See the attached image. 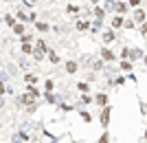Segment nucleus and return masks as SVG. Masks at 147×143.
Masks as SVG:
<instances>
[{
    "mask_svg": "<svg viewBox=\"0 0 147 143\" xmlns=\"http://www.w3.org/2000/svg\"><path fill=\"white\" fill-rule=\"evenodd\" d=\"M112 9H114L117 13H125V11H127V5H125V2H114Z\"/></svg>",
    "mask_w": 147,
    "mask_h": 143,
    "instance_id": "obj_1",
    "label": "nucleus"
},
{
    "mask_svg": "<svg viewBox=\"0 0 147 143\" xmlns=\"http://www.w3.org/2000/svg\"><path fill=\"white\" fill-rule=\"evenodd\" d=\"M143 20H145V11H143V9H136L134 11V22H143Z\"/></svg>",
    "mask_w": 147,
    "mask_h": 143,
    "instance_id": "obj_2",
    "label": "nucleus"
},
{
    "mask_svg": "<svg viewBox=\"0 0 147 143\" xmlns=\"http://www.w3.org/2000/svg\"><path fill=\"white\" fill-rule=\"evenodd\" d=\"M119 26H123V16H114L112 18V29H119Z\"/></svg>",
    "mask_w": 147,
    "mask_h": 143,
    "instance_id": "obj_3",
    "label": "nucleus"
},
{
    "mask_svg": "<svg viewBox=\"0 0 147 143\" xmlns=\"http://www.w3.org/2000/svg\"><path fill=\"white\" fill-rule=\"evenodd\" d=\"M24 24H13V33H16V35H24Z\"/></svg>",
    "mask_w": 147,
    "mask_h": 143,
    "instance_id": "obj_4",
    "label": "nucleus"
},
{
    "mask_svg": "<svg viewBox=\"0 0 147 143\" xmlns=\"http://www.w3.org/2000/svg\"><path fill=\"white\" fill-rule=\"evenodd\" d=\"M66 73H77V62H68L66 64Z\"/></svg>",
    "mask_w": 147,
    "mask_h": 143,
    "instance_id": "obj_5",
    "label": "nucleus"
},
{
    "mask_svg": "<svg viewBox=\"0 0 147 143\" xmlns=\"http://www.w3.org/2000/svg\"><path fill=\"white\" fill-rule=\"evenodd\" d=\"M114 37H117V35H114V31H105L103 33V42H112Z\"/></svg>",
    "mask_w": 147,
    "mask_h": 143,
    "instance_id": "obj_6",
    "label": "nucleus"
},
{
    "mask_svg": "<svg viewBox=\"0 0 147 143\" xmlns=\"http://www.w3.org/2000/svg\"><path fill=\"white\" fill-rule=\"evenodd\" d=\"M101 55H103V60H114V53H112V51H108V49L101 51Z\"/></svg>",
    "mask_w": 147,
    "mask_h": 143,
    "instance_id": "obj_7",
    "label": "nucleus"
},
{
    "mask_svg": "<svg viewBox=\"0 0 147 143\" xmlns=\"http://www.w3.org/2000/svg\"><path fill=\"white\" fill-rule=\"evenodd\" d=\"M35 29L37 31H49V24L46 22H35Z\"/></svg>",
    "mask_w": 147,
    "mask_h": 143,
    "instance_id": "obj_8",
    "label": "nucleus"
},
{
    "mask_svg": "<svg viewBox=\"0 0 147 143\" xmlns=\"http://www.w3.org/2000/svg\"><path fill=\"white\" fill-rule=\"evenodd\" d=\"M5 22H7V26H13V24H16V18H11V16H5Z\"/></svg>",
    "mask_w": 147,
    "mask_h": 143,
    "instance_id": "obj_9",
    "label": "nucleus"
},
{
    "mask_svg": "<svg viewBox=\"0 0 147 143\" xmlns=\"http://www.w3.org/2000/svg\"><path fill=\"white\" fill-rule=\"evenodd\" d=\"M22 53H26V55H29V53H33V49H31V46H29V44H22Z\"/></svg>",
    "mask_w": 147,
    "mask_h": 143,
    "instance_id": "obj_10",
    "label": "nucleus"
},
{
    "mask_svg": "<svg viewBox=\"0 0 147 143\" xmlns=\"http://www.w3.org/2000/svg\"><path fill=\"white\" fill-rule=\"evenodd\" d=\"M18 20H20V22H26V13L24 11H18Z\"/></svg>",
    "mask_w": 147,
    "mask_h": 143,
    "instance_id": "obj_11",
    "label": "nucleus"
},
{
    "mask_svg": "<svg viewBox=\"0 0 147 143\" xmlns=\"http://www.w3.org/2000/svg\"><path fill=\"white\" fill-rule=\"evenodd\" d=\"M51 62H59V55H57V53H53V51H51Z\"/></svg>",
    "mask_w": 147,
    "mask_h": 143,
    "instance_id": "obj_12",
    "label": "nucleus"
},
{
    "mask_svg": "<svg viewBox=\"0 0 147 143\" xmlns=\"http://www.w3.org/2000/svg\"><path fill=\"white\" fill-rule=\"evenodd\" d=\"M77 29H88V22H86V20H81V22H77Z\"/></svg>",
    "mask_w": 147,
    "mask_h": 143,
    "instance_id": "obj_13",
    "label": "nucleus"
},
{
    "mask_svg": "<svg viewBox=\"0 0 147 143\" xmlns=\"http://www.w3.org/2000/svg\"><path fill=\"white\" fill-rule=\"evenodd\" d=\"M77 88H79L81 93H86V90H88V84H79V86H77Z\"/></svg>",
    "mask_w": 147,
    "mask_h": 143,
    "instance_id": "obj_14",
    "label": "nucleus"
},
{
    "mask_svg": "<svg viewBox=\"0 0 147 143\" xmlns=\"http://www.w3.org/2000/svg\"><path fill=\"white\" fill-rule=\"evenodd\" d=\"M141 5V0H129V7H138Z\"/></svg>",
    "mask_w": 147,
    "mask_h": 143,
    "instance_id": "obj_15",
    "label": "nucleus"
},
{
    "mask_svg": "<svg viewBox=\"0 0 147 143\" xmlns=\"http://www.w3.org/2000/svg\"><path fill=\"white\" fill-rule=\"evenodd\" d=\"M141 33H147V22H145V24L141 26Z\"/></svg>",
    "mask_w": 147,
    "mask_h": 143,
    "instance_id": "obj_16",
    "label": "nucleus"
},
{
    "mask_svg": "<svg viewBox=\"0 0 147 143\" xmlns=\"http://www.w3.org/2000/svg\"><path fill=\"white\" fill-rule=\"evenodd\" d=\"M5 90H7V88H5V86H2V84H0V93H5Z\"/></svg>",
    "mask_w": 147,
    "mask_h": 143,
    "instance_id": "obj_17",
    "label": "nucleus"
},
{
    "mask_svg": "<svg viewBox=\"0 0 147 143\" xmlns=\"http://www.w3.org/2000/svg\"><path fill=\"white\" fill-rule=\"evenodd\" d=\"M90 2H92V5H99V2H101V0H90Z\"/></svg>",
    "mask_w": 147,
    "mask_h": 143,
    "instance_id": "obj_18",
    "label": "nucleus"
},
{
    "mask_svg": "<svg viewBox=\"0 0 147 143\" xmlns=\"http://www.w3.org/2000/svg\"><path fill=\"white\" fill-rule=\"evenodd\" d=\"M145 64H147V57H145Z\"/></svg>",
    "mask_w": 147,
    "mask_h": 143,
    "instance_id": "obj_19",
    "label": "nucleus"
},
{
    "mask_svg": "<svg viewBox=\"0 0 147 143\" xmlns=\"http://www.w3.org/2000/svg\"><path fill=\"white\" fill-rule=\"evenodd\" d=\"M9 2H13V0H9Z\"/></svg>",
    "mask_w": 147,
    "mask_h": 143,
    "instance_id": "obj_20",
    "label": "nucleus"
}]
</instances>
